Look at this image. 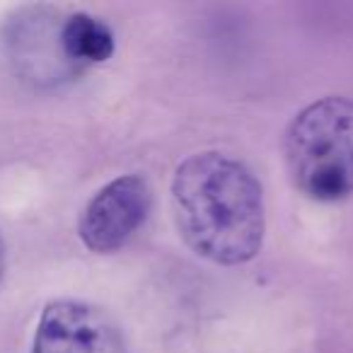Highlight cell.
<instances>
[{"instance_id": "obj_1", "label": "cell", "mask_w": 353, "mask_h": 353, "mask_svg": "<svg viewBox=\"0 0 353 353\" xmlns=\"http://www.w3.org/2000/svg\"><path fill=\"white\" fill-rule=\"evenodd\" d=\"M172 211L179 235L199 256L221 266L254 259L266 230L261 184L245 162L218 150L176 167Z\"/></svg>"}, {"instance_id": "obj_2", "label": "cell", "mask_w": 353, "mask_h": 353, "mask_svg": "<svg viewBox=\"0 0 353 353\" xmlns=\"http://www.w3.org/2000/svg\"><path fill=\"white\" fill-rule=\"evenodd\" d=\"M293 184L314 201L353 194V99L322 97L290 121L283 138Z\"/></svg>"}, {"instance_id": "obj_3", "label": "cell", "mask_w": 353, "mask_h": 353, "mask_svg": "<svg viewBox=\"0 0 353 353\" xmlns=\"http://www.w3.org/2000/svg\"><path fill=\"white\" fill-rule=\"evenodd\" d=\"M150 211V187L143 176L123 174L102 187L80 216V240L97 254L121 250Z\"/></svg>"}, {"instance_id": "obj_4", "label": "cell", "mask_w": 353, "mask_h": 353, "mask_svg": "<svg viewBox=\"0 0 353 353\" xmlns=\"http://www.w3.org/2000/svg\"><path fill=\"white\" fill-rule=\"evenodd\" d=\"M32 353H128L104 310L80 300H54L37 324Z\"/></svg>"}, {"instance_id": "obj_5", "label": "cell", "mask_w": 353, "mask_h": 353, "mask_svg": "<svg viewBox=\"0 0 353 353\" xmlns=\"http://www.w3.org/2000/svg\"><path fill=\"white\" fill-rule=\"evenodd\" d=\"M61 25L51 8H27L8 27V49L15 68L34 83H59L80 70L65 59Z\"/></svg>"}, {"instance_id": "obj_6", "label": "cell", "mask_w": 353, "mask_h": 353, "mask_svg": "<svg viewBox=\"0 0 353 353\" xmlns=\"http://www.w3.org/2000/svg\"><path fill=\"white\" fill-rule=\"evenodd\" d=\"M61 46L78 70L94 63H104L114 54V34L99 17L88 12L68 15L61 25Z\"/></svg>"}, {"instance_id": "obj_7", "label": "cell", "mask_w": 353, "mask_h": 353, "mask_svg": "<svg viewBox=\"0 0 353 353\" xmlns=\"http://www.w3.org/2000/svg\"><path fill=\"white\" fill-rule=\"evenodd\" d=\"M3 276H6V242L0 237V283H3Z\"/></svg>"}]
</instances>
